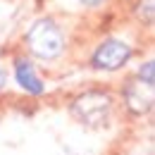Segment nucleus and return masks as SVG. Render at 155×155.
<instances>
[{"label":"nucleus","mask_w":155,"mask_h":155,"mask_svg":"<svg viewBox=\"0 0 155 155\" xmlns=\"http://www.w3.org/2000/svg\"><path fill=\"white\" fill-rule=\"evenodd\" d=\"M129 58H131V48L127 43H122V41L110 38L96 48L91 64L96 69H100V72H115L119 67H124L129 62Z\"/></svg>","instance_id":"obj_3"},{"label":"nucleus","mask_w":155,"mask_h":155,"mask_svg":"<svg viewBox=\"0 0 155 155\" xmlns=\"http://www.w3.org/2000/svg\"><path fill=\"white\" fill-rule=\"evenodd\" d=\"M26 43L31 55H36L38 60H55L62 55L64 50V36L62 29L53 19H38L34 21V26L26 34Z\"/></svg>","instance_id":"obj_1"},{"label":"nucleus","mask_w":155,"mask_h":155,"mask_svg":"<svg viewBox=\"0 0 155 155\" xmlns=\"http://www.w3.org/2000/svg\"><path fill=\"white\" fill-rule=\"evenodd\" d=\"M72 117L86 127H103L112 110V98L105 91H86L72 100Z\"/></svg>","instance_id":"obj_2"},{"label":"nucleus","mask_w":155,"mask_h":155,"mask_svg":"<svg viewBox=\"0 0 155 155\" xmlns=\"http://www.w3.org/2000/svg\"><path fill=\"white\" fill-rule=\"evenodd\" d=\"M81 2H84V5H100L103 0H81Z\"/></svg>","instance_id":"obj_8"},{"label":"nucleus","mask_w":155,"mask_h":155,"mask_svg":"<svg viewBox=\"0 0 155 155\" xmlns=\"http://www.w3.org/2000/svg\"><path fill=\"white\" fill-rule=\"evenodd\" d=\"M15 77H17V84L26 93H31V96H41L43 93V81L36 77V72H34L29 60H17L15 62Z\"/></svg>","instance_id":"obj_5"},{"label":"nucleus","mask_w":155,"mask_h":155,"mask_svg":"<svg viewBox=\"0 0 155 155\" xmlns=\"http://www.w3.org/2000/svg\"><path fill=\"white\" fill-rule=\"evenodd\" d=\"M2 81H5V72H0V86H2Z\"/></svg>","instance_id":"obj_9"},{"label":"nucleus","mask_w":155,"mask_h":155,"mask_svg":"<svg viewBox=\"0 0 155 155\" xmlns=\"http://www.w3.org/2000/svg\"><path fill=\"white\" fill-rule=\"evenodd\" d=\"M136 17L141 21H146V24H150L153 21V0H138V5H136Z\"/></svg>","instance_id":"obj_6"},{"label":"nucleus","mask_w":155,"mask_h":155,"mask_svg":"<svg viewBox=\"0 0 155 155\" xmlns=\"http://www.w3.org/2000/svg\"><path fill=\"white\" fill-rule=\"evenodd\" d=\"M153 81H146L136 74L124 86V103L131 115H146L153 110Z\"/></svg>","instance_id":"obj_4"},{"label":"nucleus","mask_w":155,"mask_h":155,"mask_svg":"<svg viewBox=\"0 0 155 155\" xmlns=\"http://www.w3.org/2000/svg\"><path fill=\"white\" fill-rule=\"evenodd\" d=\"M138 77L146 79V81H153V62H146V64L138 69ZM153 84H155V81H153Z\"/></svg>","instance_id":"obj_7"}]
</instances>
